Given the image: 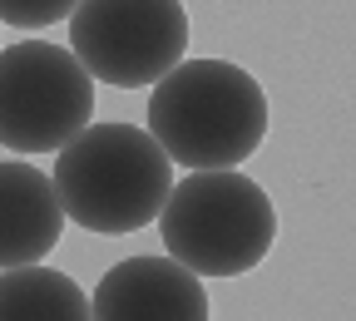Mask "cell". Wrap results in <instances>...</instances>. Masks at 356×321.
<instances>
[{"instance_id": "6da1fadb", "label": "cell", "mask_w": 356, "mask_h": 321, "mask_svg": "<svg viewBox=\"0 0 356 321\" xmlns=\"http://www.w3.org/2000/svg\"><path fill=\"white\" fill-rule=\"evenodd\" d=\"M149 133L188 173L238 168L267 139V94L233 60H184L154 84Z\"/></svg>"}, {"instance_id": "7a4b0ae2", "label": "cell", "mask_w": 356, "mask_h": 321, "mask_svg": "<svg viewBox=\"0 0 356 321\" xmlns=\"http://www.w3.org/2000/svg\"><path fill=\"white\" fill-rule=\"evenodd\" d=\"M55 198L84 233H139L149 227L168 193L173 163L149 129L134 124H89L79 139L55 154Z\"/></svg>"}, {"instance_id": "3957f363", "label": "cell", "mask_w": 356, "mask_h": 321, "mask_svg": "<svg viewBox=\"0 0 356 321\" xmlns=\"http://www.w3.org/2000/svg\"><path fill=\"white\" fill-rule=\"evenodd\" d=\"M163 247L198 277H243L277 242V208L238 168H203L173 183L159 213Z\"/></svg>"}, {"instance_id": "277c9868", "label": "cell", "mask_w": 356, "mask_h": 321, "mask_svg": "<svg viewBox=\"0 0 356 321\" xmlns=\"http://www.w3.org/2000/svg\"><path fill=\"white\" fill-rule=\"evenodd\" d=\"M95 119V79L70 44H6L0 50V149L60 154Z\"/></svg>"}, {"instance_id": "5b68a950", "label": "cell", "mask_w": 356, "mask_h": 321, "mask_svg": "<svg viewBox=\"0 0 356 321\" xmlns=\"http://www.w3.org/2000/svg\"><path fill=\"white\" fill-rule=\"evenodd\" d=\"M70 50L95 84L154 89L188 60V10L184 0H79Z\"/></svg>"}, {"instance_id": "8992f818", "label": "cell", "mask_w": 356, "mask_h": 321, "mask_svg": "<svg viewBox=\"0 0 356 321\" xmlns=\"http://www.w3.org/2000/svg\"><path fill=\"white\" fill-rule=\"evenodd\" d=\"M95 321H208V287L198 272L173 257H124L114 262L95 297Z\"/></svg>"}, {"instance_id": "52a82bcc", "label": "cell", "mask_w": 356, "mask_h": 321, "mask_svg": "<svg viewBox=\"0 0 356 321\" xmlns=\"http://www.w3.org/2000/svg\"><path fill=\"white\" fill-rule=\"evenodd\" d=\"M65 208L55 198V183L35 163H0V272L35 267L55 252L65 233Z\"/></svg>"}, {"instance_id": "ba28073f", "label": "cell", "mask_w": 356, "mask_h": 321, "mask_svg": "<svg viewBox=\"0 0 356 321\" xmlns=\"http://www.w3.org/2000/svg\"><path fill=\"white\" fill-rule=\"evenodd\" d=\"M0 321H95L89 297L74 277L55 267H10L0 272Z\"/></svg>"}, {"instance_id": "9c48e42d", "label": "cell", "mask_w": 356, "mask_h": 321, "mask_svg": "<svg viewBox=\"0 0 356 321\" xmlns=\"http://www.w3.org/2000/svg\"><path fill=\"white\" fill-rule=\"evenodd\" d=\"M79 0H0V25L15 30H50L74 15Z\"/></svg>"}]
</instances>
